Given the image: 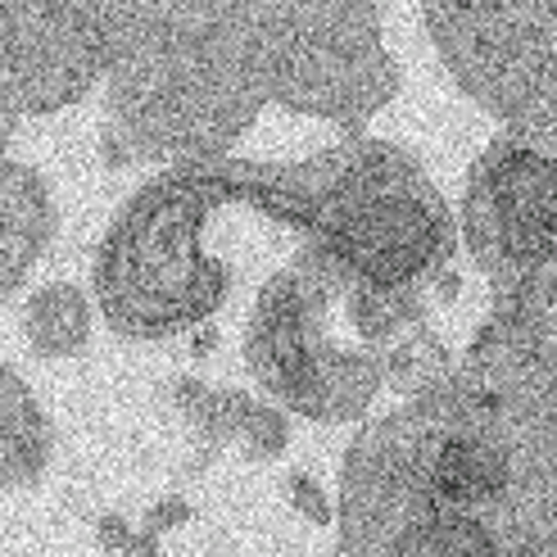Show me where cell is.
<instances>
[{
  "instance_id": "obj_1",
  "label": "cell",
  "mask_w": 557,
  "mask_h": 557,
  "mask_svg": "<svg viewBox=\"0 0 557 557\" xmlns=\"http://www.w3.org/2000/svg\"><path fill=\"white\" fill-rule=\"evenodd\" d=\"M504 485V462L481 440H444L431 462V490L444 504H485Z\"/></svg>"
}]
</instances>
